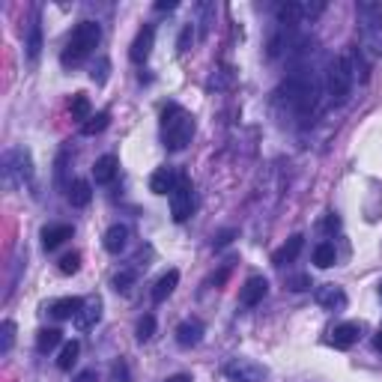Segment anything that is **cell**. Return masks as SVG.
<instances>
[{
    "instance_id": "6da1fadb",
    "label": "cell",
    "mask_w": 382,
    "mask_h": 382,
    "mask_svg": "<svg viewBox=\"0 0 382 382\" xmlns=\"http://www.w3.org/2000/svg\"><path fill=\"white\" fill-rule=\"evenodd\" d=\"M320 93H323V84H320V78L313 75L311 69H296V72H290L284 81H281V87H278V96L284 99V102H287L296 114H302V117H308V114L317 111Z\"/></svg>"
},
{
    "instance_id": "7a4b0ae2",
    "label": "cell",
    "mask_w": 382,
    "mask_h": 382,
    "mask_svg": "<svg viewBox=\"0 0 382 382\" xmlns=\"http://www.w3.org/2000/svg\"><path fill=\"white\" fill-rule=\"evenodd\" d=\"M194 138V117L179 108V105H168L161 114V141L168 149H174V153H179V149H186Z\"/></svg>"
},
{
    "instance_id": "3957f363",
    "label": "cell",
    "mask_w": 382,
    "mask_h": 382,
    "mask_svg": "<svg viewBox=\"0 0 382 382\" xmlns=\"http://www.w3.org/2000/svg\"><path fill=\"white\" fill-rule=\"evenodd\" d=\"M99 39H102V27H99L96 21H81L75 30L69 42H66V51H63V66H78L81 60H84L93 48H99Z\"/></svg>"
},
{
    "instance_id": "277c9868",
    "label": "cell",
    "mask_w": 382,
    "mask_h": 382,
    "mask_svg": "<svg viewBox=\"0 0 382 382\" xmlns=\"http://www.w3.org/2000/svg\"><path fill=\"white\" fill-rule=\"evenodd\" d=\"M323 87H326V96H328L335 105H343L346 99H350L353 75H350V66H346L343 57H328V60H326Z\"/></svg>"
},
{
    "instance_id": "5b68a950",
    "label": "cell",
    "mask_w": 382,
    "mask_h": 382,
    "mask_svg": "<svg viewBox=\"0 0 382 382\" xmlns=\"http://www.w3.org/2000/svg\"><path fill=\"white\" fill-rule=\"evenodd\" d=\"M361 39L373 54H382V6L379 4H358Z\"/></svg>"
},
{
    "instance_id": "8992f818",
    "label": "cell",
    "mask_w": 382,
    "mask_h": 382,
    "mask_svg": "<svg viewBox=\"0 0 382 382\" xmlns=\"http://www.w3.org/2000/svg\"><path fill=\"white\" fill-rule=\"evenodd\" d=\"M191 212H194V189H191V182L182 176L179 186L171 194V215H174V221L182 224V221L191 218Z\"/></svg>"
},
{
    "instance_id": "52a82bcc",
    "label": "cell",
    "mask_w": 382,
    "mask_h": 382,
    "mask_svg": "<svg viewBox=\"0 0 382 382\" xmlns=\"http://www.w3.org/2000/svg\"><path fill=\"white\" fill-rule=\"evenodd\" d=\"M4 171H6L9 179L19 176V182H27V186H33V159H30V149L19 146V149H12V153H6Z\"/></svg>"
},
{
    "instance_id": "ba28073f",
    "label": "cell",
    "mask_w": 382,
    "mask_h": 382,
    "mask_svg": "<svg viewBox=\"0 0 382 382\" xmlns=\"http://www.w3.org/2000/svg\"><path fill=\"white\" fill-rule=\"evenodd\" d=\"M224 376L230 382H263L266 379V368L254 364L251 358H233L224 364Z\"/></svg>"
},
{
    "instance_id": "9c48e42d",
    "label": "cell",
    "mask_w": 382,
    "mask_h": 382,
    "mask_svg": "<svg viewBox=\"0 0 382 382\" xmlns=\"http://www.w3.org/2000/svg\"><path fill=\"white\" fill-rule=\"evenodd\" d=\"M153 42H156V30L149 27V24L141 27L138 36H135V42H131V51H129L131 63H146V57L153 54Z\"/></svg>"
},
{
    "instance_id": "30bf717a",
    "label": "cell",
    "mask_w": 382,
    "mask_h": 382,
    "mask_svg": "<svg viewBox=\"0 0 382 382\" xmlns=\"http://www.w3.org/2000/svg\"><path fill=\"white\" fill-rule=\"evenodd\" d=\"M313 298H317V305L326 308V311H343V308H346V293H343L338 284H323V287H317Z\"/></svg>"
},
{
    "instance_id": "8fae6325",
    "label": "cell",
    "mask_w": 382,
    "mask_h": 382,
    "mask_svg": "<svg viewBox=\"0 0 382 382\" xmlns=\"http://www.w3.org/2000/svg\"><path fill=\"white\" fill-rule=\"evenodd\" d=\"M266 290H269V284H266V278H263V275H251V278L245 281L242 293H239V302H242L245 308H254V305H260V302H263Z\"/></svg>"
},
{
    "instance_id": "7c38bea8",
    "label": "cell",
    "mask_w": 382,
    "mask_h": 382,
    "mask_svg": "<svg viewBox=\"0 0 382 382\" xmlns=\"http://www.w3.org/2000/svg\"><path fill=\"white\" fill-rule=\"evenodd\" d=\"M361 338V326L358 323H341L331 331V346H338V350H350L353 343H358Z\"/></svg>"
},
{
    "instance_id": "4fadbf2b",
    "label": "cell",
    "mask_w": 382,
    "mask_h": 382,
    "mask_svg": "<svg viewBox=\"0 0 382 382\" xmlns=\"http://www.w3.org/2000/svg\"><path fill=\"white\" fill-rule=\"evenodd\" d=\"M275 19H278V27H296L305 21V4H296V0H290V4H281L278 12H275Z\"/></svg>"
},
{
    "instance_id": "5bb4252c",
    "label": "cell",
    "mask_w": 382,
    "mask_h": 382,
    "mask_svg": "<svg viewBox=\"0 0 382 382\" xmlns=\"http://www.w3.org/2000/svg\"><path fill=\"white\" fill-rule=\"evenodd\" d=\"M179 179L182 176H176L174 168H159L153 176H149V189H153V194H174Z\"/></svg>"
},
{
    "instance_id": "9a60e30c",
    "label": "cell",
    "mask_w": 382,
    "mask_h": 382,
    "mask_svg": "<svg viewBox=\"0 0 382 382\" xmlns=\"http://www.w3.org/2000/svg\"><path fill=\"white\" fill-rule=\"evenodd\" d=\"M203 341V323L201 320H186L176 326V343L179 346H197Z\"/></svg>"
},
{
    "instance_id": "2e32d148",
    "label": "cell",
    "mask_w": 382,
    "mask_h": 382,
    "mask_svg": "<svg viewBox=\"0 0 382 382\" xmlns=\"http://www.w3.org/2000/svg\"><path fill=\"white\" fill-rule=\"evenodd\" d=\"M117 171H120L117 156H102V159L93 164V176H96L99 186H108V182L117 179Z\"/></svg>"
},
{
    "instance_id": "e0dca14e",
    "label": "cell",
    "mask_w": 382,
    "mask_h": 382,
    "mask_svg": "<svg viewBox=\"0 0 382 382\" xmlns=\"http://www.w3.org/2000/svg\"><path fill=\"white\" fill-rule=\"evenodd\" d=\"M66 239H72V227L69 224H51L42 230V245L45 251H54V248H60Z\"/></svg>"
},
{
    "instance_id": "ac0fdd59",
    "label": "cell",
    "mask_w": 382,
    "mask_h": 382,
    "mask_svg": "<svg viewBox=\"0 0 382 382\" xmlns=\"http://www.w3.org/2000/svg\"><path fill=\"white\" fill-rule=\"evenodd\" d=\"M302 245H305V236H298V233L290 236V239L275 251L272 263H275V266H287V263H293V260L298 257V251H302Z\"/></svg>"
},
{
    "instance_id": "d6986e66",
    "label": "cell",
    "mask_w": 382,
    "mask_h": 382,
    "mask_svg": "<svg viewBox=\"0 0 382 382\" xmlns=\"http://www.w3.org/2000/svg\"><path fill=\"white\" fill-rule=\"evenodd\" d=\"M343 60H346V66H350V75H353V81H368V72H371V66H368V60H364V54H361V48H350V51L343 54Z\"/></svg>"
},
{
    "instance_id": "ffe728a7",
    "label": "cell",
    "mask_w": 382,
    "mask_h": 382,
    "mask_svg": "<svg viewBox=\"0 0 382 382\" xmlns=\"http://www.w3.org/2000/svg\"><path fill=\"white\" fill-rule=\"evenodd\" d=\"M81 311H84V302H81V298H75V296L57 298V302L51 305V313H54L57 320H72V317H78Z\"/></svg>"
},
{
    "instance_id": "44dd1931",
    "label": "cell",
    "mask_w": 382,
    "mask_h": 382,
    "mask_svg": "<svg viewBox=\"0 0 382 382\" xmlns=\"http://www.w3.org/2000/svg\"><path fill=\"white\" fill-rule=\"evenodd\" d=\"M126 242H129V227L126 224H114V227H108L102 245H105L108 254H120L123 248H126Z\"/></svg>"
},
{
    "instance_id": "7402d4cb",
    "label": "cell",
    "mask_w": 382,
    "mask_h": 382,
    "mask_svg": "<svg viewBox=\"0 0 382 382\" xmlns=\"http://www.w3.org/2000/svg\"><path fill=\"white\" fill-rule=\"evenodd\" d=\"M176 284H179V272L176 269H171V272H164L159 281H156V287H153V302H164L174 290H176Z\"/></svg>"
},
{
    "instance_id": "603a6c76",
    "label": "cell",
    "mask_w": 382,
    "mask_h": 382,
    "mask_svg": "<svg viewBox=\"0 0 382 382\" xmlns=\"http://www.w3.org/2000/svg\"><path fill=\"white\" fill-rule=\"evenodd\" d=\"M66 197H69L72 206H87L93 201V191H90V182L87 179H75L69 189H66Z\"/></svg>"
},
{
    "instance_id": "cb8c5ba5",
    "label": "cell",
    "mask_w": 382,
    "mask_h": 382,
    "mask_svg": "<svg viewBox=\"0 0 382 382\" xmlns=\"http://www.w3.org/2000/svg\"><path fill=\"white\" fill-rule=\"evenodd\" d=\"M60 341H63V331H60V328H42L39 335H36V350L45 356V353L57 350Z\"/></svg>"
},
{
    "instance_id": "d4e9b609",
    "label": "cell",
    "mask_w": 382,
    "mask_h": 382,
    "mask_svg": "<svg viewBox=\"0 0 382 382\" xmlns=\"http://www.w3.org/2000/svg\"><path fill=\"white\" fill-rule=\"evenodd\" d=\"M335 260H338V251H335V245H331V242H320L317 248H313V263H317L320 269L335 266Z\"/></svg>"
},
{
    "instance_id": "484cf974",
    "label": "cell",
    "mask_w": 382,
    "mask_h": 382,
    "mask_svg": "<svg viewBox=\"0 0 382 382\" xmlns=\"http://www.w3.org/2000/svg\"><path fill=\"white\" fill-rule=\"evenodd\" d=\"M78 353H81V343H78V341H69V343H63V350H60V358H57V368H60V371H69L72 364L78 361Z\"/></svg>"
},
{
    "instance_id": "4316f807",
    "label": "cell",
    "mask_w": 382,
    "mask_h": 382,
    "mask_svg": "<svg viewBox=\"0 0 382 382\" xmlns=\"http://www.w3.org/2000/svg\"><path fill=\"white\" fill-rule=\"evenodd\" d=\"M99 317H102V305H99L96 298H93V302H87V305H84V311H81L75 320H78V326H81V328H90L93 323H99Z\"/></svg>"
},
{
    "instance_id": "83f0119b",
    "label": "cell",
    "mask_w": 382,
    "mask_h": 382,
    "mask_svg": "<svg viewBox=\"0 0 382 382\" xmlns=\"http://www.w3.org/2000/svg\"><path fill=\"white\" fill-rule=\"evenodd\" d=\"M138 272H141V266H129V269L117 272V275H114V290H117V293H126V290L138 281Z\"/></svg>"
},
{
    "instance_id": "f1b7e54d",
    "label": "cell",
    "mask_w": 382,
    "mask_h": 382,
    "mask_svg": "<svg viewBox=\"0 0 382 382\" xmlns=\"http://www.w3.org/2000/svg\"><path fill=\"white\" fill-rule=\"evenodd\" d=\"M108 123H111L108 111H99L96 117H90L87 123H81V135H99V131H105V129H108Z\"/></svg>"
},
{
    "instance_id": "f546056e",
    "label": "cell",
    "mask_w": 382,
    "mask_h": 382,
    "mask_svg": "<svg viewBox=\"0 0 382 382\" xmlns=\"http://www.w3.org/2000/svg\"><path fill=\"white\" fill-rule=\"evenodd\" d=\"M39 51H42V27H39V21H33L30 24V33H27V57L36 60Z\"/></svg>"
},
{
    "instance_id": "4dcf8cb0",
    "label": "cell",
    "mask_w": 382,
    "mask_h": 382,
    "mask_svg": "<svg viewBox=\"0 0 382 382\" xmlns=\"http://www.w3.org/2000/svg\"><path fill=\"white\" fill-rule=\"evenodd\" d=\"M93 117L90 114V99L84 93H75L72 96V120H81V123H87Z\"/></svg>"
},
{
    "instance_id": "1f68e13d",
    "label": "cell",
    "mask_w": 382,
    "mask_h": 382,
    "mask_svg": "<svg viewBox=\"0 0 382 382\" xmlns=\"http://www.w3.org/2000/svg\"><path fill=\"white\" fill-rule=\"evenodd\" d=\"M15 343V323L12 320H4L0 323V356H6Z\"/></svg>"
},
{
    "instance_id": "d6a6232c",
    "label": "cell",
    "mask_w": 382,
    "mask_h": 382,
    "mask_svg": "<svg viewBox=\"0 0 382 382\" xmlns=\"http://www.w3.org/2000/svg\"><path fill=\"white\" fill-rule=\"evenodd\" d=\"M153 335H156V317H153V313H144L141 323H138V341L146 343Z\"/></svg>"
},
{
    "instance_id": "836d02e7",
    "label": "cell",
    "mask_w": 382,
    "mask_h": 382,
    "mask_svg": "<svg viewBox=\"0 0 382 382\" xmlns=\"http://www.w3.org/2000/svg\"><path fill=\"white\" fill-rule=\"evenodd\" d=\"M78 269H81V254H66L60 260V272L63 275H75Z\"/></svg>"
},
{
    "instance_id": "e575fe53",
    "label": "cell",
    "mask_w": 382,
    "mask_h": 382,
    "mask_svg": "<svg viewBox=\"0 0 382 382\" xmlns=\"http://www.w3.org/2000/svg\"><path fill=\"white\" fill-rule=\"evenodd\" d=\"M191 42H194V24H186V27H182V33H179V42H176V48H179L182 54H186L189 48H191Z\"/></svg>"
},
{
    "instance_id": "d590c367",
    "label": "cell",
    "mask_w": 382,
    "mask_h": 382,
    "mask_svg": "<svg viewBox=\"0 0 382 382\" xmlns=\"http://www.w3.org/2000/svg\"><path fill=\"white\" fill-rule=\"evenodd\" d=\"M108 69H111V63L105 57L93 66V81H96V84H105V81H108Z\"/></svg>"
},
{
    "instance_id": "8d00e7d4",
    "label": "cell",
    "mask_w": 382,
    "mask_h": 382,
    "mask_svg": "<svg viewBox=\"0 0 382 382\" xmlns=\"http://www.w3.org/2000/svg\"><path fill=\"white\" fill-rule=\"evenodd\" d=\"M108 382H129V368L123 361H117L114 364V371H111V379Z\"/></svg>"
},
{
    "instance_id": "74e56055",
    "label": "cell",
    "mask_w": 382,
    "mask_h": 382,
    "mask_svg": "<svg viewBox=\"0 0 382 382\" xmlns=\"http://www.w3.org/2000/svg\"><path fill=\"white\" fill-rule=\"evenodd\" d=\"M233 236H236V230H221V233L218 236H215V248H224V245H230V242H233Z\"/></svg>"
},
{
    "instance_id": "f35d334b",
    "label": "cell",
    "mask_w": 382,
    "mask_h": 382,
    "mask_svg": "<svg viewBox=\"0 0 382 382\" xmlns=\"http://www.w3.org/2000/svg\"><path fill=\"white\" fill-rule=\"evenodd\" d=\"M72 382H99V373H96L93 368H90V371H81V373H78Z\"/></svg>"
},
{
    "instance_id": "ab89813d",
    "label": "cell",
    "mask_w": 382,
    "mask_h": 382,
    "mask_svg": "<svg viewBox=\"0 0 382 382\" xmlns=\"http://www.w3.org/2000/svg\"><path fill=\"white\" fill-rule=\"evenodd\" d=\"M290 284H293L290 290H308V287H311V278H305V275H298V278H293V281H290Z\"/></svg>"
},
{
    "instance_id": "60d3db41",
    "label": "cell",
    "mask_w": 382,
    "mask_h": 382,
    "mask_svg": "<svg viewBox=\"0 0 382 382\" xmlns=\"http://www.w3.org/2000/svg\"><path fill=\"white\" fill-rule=\"evenodd\" d=\"M227 275H230V266H224V269H221L218 275H215V278H212V284H215V287H221V284H224V281H227Z\"/></svg>"
},
{
    "instance_id": "b9f144b4",
    "label": "cell",
    "mask_w": 382,
    "mask_h": 382,
    "mask_svg": "<svg viewBox=\"0 0 382 382\" xmlns=\"http://www.w3.org/2000/svg\"><path fill=\"white\" fill-rule=\"evenodd\" d=\"M338 227H341V221L335 218V215H328V218L323 221V230H338Z\"/></svg>"
},
{
    "instance_id": "7bdbcfd3",
    "label": "cell",
    "mask_w": 382,
    "mask_h": 382,
    "mask_svg": "<svg viewBox=\"0 0 382 382\" xmlns=\"http://www.w3.org/2000/svg\"><path fill=\"white\" fill-rule=\"evenodd\" d=\"M156 9H159V12H164V9H176V0H159Z\"/></svg>"
},
{
    "instance_id": "ee69618b",
    "label": "cell",
    "mask_w": 382,
    "mask_h": 382,
    "mask_svg": "<svg viewBox=\"0 0 382 382\" xmlns=\"http://www.w3.org/2000/svg\"><path fill=\"white\" fill-rule=\"evenodd\" d=\"M168 382H194V379H191L189 373H176V376H171Z\"/></svg>"
},
{
    "instance_id": "f6af8a7d",
    "label": "cell",
    "mask_w": 382,
    "mask_h": 382,
    "mask_svg": "<svg viewBox=\"0 0 382 382\" xmlns=\"http://www.w3.org/2000/svg\"><path fill=\"white\" fill-rule=\"evenodd\" d=\"M373 346H376V350H382V331H376V338H373Z\"/></svg>"
},
{
    "instance_id": "bcb514c9",
    "label": "cell",
    "mask_w": 382,
    "mask_h": 382,
    "mask_svg": "<svg viewBox=\"0 0 382 382\" xmlns=\"http://www.w3.org/2000/svg\"><path fill=\"white\" fill-rule=\"evenodd\" d=\"M379 293H382V284H379Z\"/></svg>"
}]
</instances>
